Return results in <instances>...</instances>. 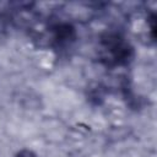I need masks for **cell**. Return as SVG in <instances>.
Instances as JSON below:
<instances>
[{"label": "cell", "mask_w": 157, "mask_h": 157, "mask_svg": "<svg viewBox=\"0 0 157 157\" xmlns=\"http://www.w3.org/2000/svg\"><path fill=\"white\" fill-rule=\"evenodd\" d=\"M16 157H36V156H34V153H33L32 151L22 150V151H20V152L16 155Z\"/></svg>", "instance_id": "obj_1"}]
</instances>
